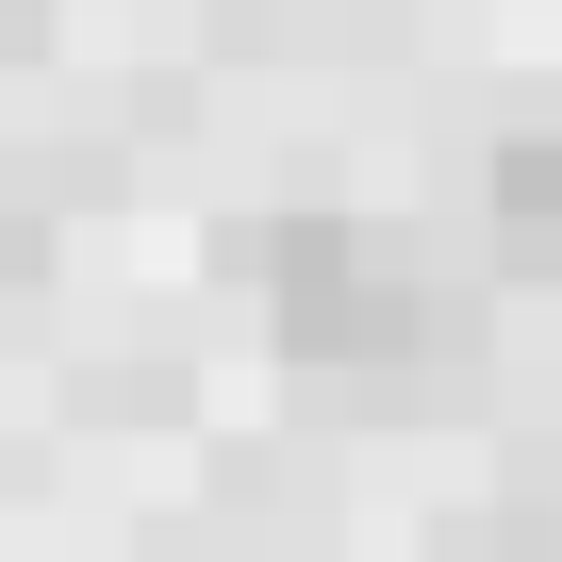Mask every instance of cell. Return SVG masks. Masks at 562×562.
<instances>
[{
    "label": "cell",
    "instance_id": "cell-1",
    "mask_svg": "<svg viewBox=\"0 0 562 562\" xmlns=\"http://www.w3.org/2000/svg\"><path fill=\"white\" fill-rule=\"evenodd\" d=\"M480 199H496V232H513L529 265H562V116H529V133H496V166H480Z\"/></svg>",
    "mask_w": 562,
    "mask_h": 562
}]
</instances>
